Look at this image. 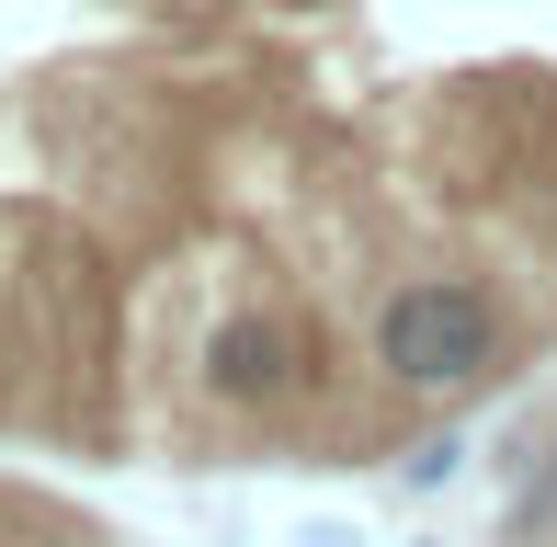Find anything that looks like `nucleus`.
Segmentation results:
<instances>
[{"mask_svg": "<svg viewBox=\"0 0 557 547\" xmlns=\"http://www.w3.org/2000/svg\"><path fill=\"white\" fill-rule=\"evenodd\" d=\"M523 365V319L500 285L478 274H398L387 296L364 308V388L387 411H455L478 388H500Z\"/></svg>", "mask_w": 557, "mask_h": 547, "instance_id": "1", "label": "nucleus"}, {"mask_svg": "<svg viewBox=\"0 0 557 547\" xmlns=\"http://www.w3.org/2000/svg\"><path fill=\"white\" fill-rule=\"evenodd\" d=\"M0 547H137L114 513H91L81 490H58L46 467L0 457Z\"/></svg>", "mask_w": 557, "mask_h": 547, "instance_id": "2", "label": "nucleus"}, {"mask_svg": "<svg viewBox=\"0 0 557 547\" xmlns=\"http://www.w3.org/2000/svg\"><path fill=\"white\" fill-rule=\"evenodd\" d=\"M455 467H467V434H421V445H398V479H410V490H444Z\"/></svg>", "mask_w": 557, "mask_h": 547, "instance_id": "3", "label": "nucleus"}]
</instances>
